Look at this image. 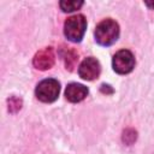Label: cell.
<instances>
[{
	"instance_id": "13",
	"label": "cell",
	"mask_w": 154,
	"mask_h": 154,
	"mask_svg": "<svg viewBox=\"0 0 154 154\" xmlns=\"http://www.w3.org/2000/svg\"><path fill=\"white\" fill-rule=\"evenodd\" d=\"M146 5L148 7H150V8H154V2H146Z\"/></svg>"
},
{
	"instance_id": "8",
	"label": "cell",
	"mask_w": 154,
	"mask_h": 154,
	"mask_svg": "<svg viewBox=\"0 0 154 154\" xmlns=\"http://www.w3.org/2000/svg\"><path fill=\"white\" fill-rule=\"evenodd\" d=\"M60 55L63 57V60L65 63L66 69H69V71H72L77 60H78V53L72 47L63 46V48L60 49Z\"/></svg>"
},
{
	"instance_id": "11",
	"label": "cell",
	"mask_w": 154,
	"mask_h": 154,
	"mask_svg": "<svg viewBox=\"0 0 154 154\" xmlns=\"http://www.w3.org/2000/svg\"><path fill=\"white\" fill-rule=\"evenodd\" d=\"M22 108V100L17 96H12L8 99V111L12 113H16Z\"/></svg>"
},
{
	"instance_id": "2",
	"label": "cell",
	"mask_w": 154,
	"mask_h": 154,
	"mask_svg": "<svg viewBox=\"0 0 154 154\" xmlns=\"http://www.w3.org/2000/svg\"><path fill=\"white\" fill-rule=\"evenodd\" d=\"M87 30V19L83 14L69 17L64 23V35L72 42H81Z\"/></svg>"
},
{
	"instance_id": "9",
	"label": "cell",
	"mask_w": 154,
	"mask_h": 154,
	"mask_svg": "<svg viewBox=\"0 0 154 154\" xmlns=\"http://www.w3.org/2000/svg\"><path fill=\"white\" fill-rule=\"evenodd\" d=\"M59 6L64 12H73L83 6V1H81V0H63L59 2Z\"/></svg>"
},
{
	"instance_id": "1",
	"label": "cell",
	"mask_w": 154,
	"mask_h": 154,
	"mask_svg": "<svg viewBox=\"0 0 154 154\" xmlns=\"http://www.w3.org/2000/svg\"><path fill=\"white\" fill-rule=\"evenodd\" d=\"M95 41L103 47L112 46L119 37V25L112 18L103 19L100 22L94 31Z\"/></svg>"
},
{
	"instance_id": "6",
	"label": "cell",
	"mask_w": 154,
	"mask_h": 154,
	"mask_svg": "<svg viewBox=\"0 0 154 154\" xmlns=\"http://www.w3.org/2000/svg\"><path fill=\"white\" fill-rule=\"evenodd\" d=\"M54 61H55V55L52 47L42 48L32 58V65L35 66V69L41 71L51 69L54 65Z\"/></svg>"
},
{
	"instance_id": "3",
	"label": "cell",
	"mask_w": 154,
	"mask_h": 154,
	"mask_svg": "<svg viewBox=\"0 0 154 154\" xmlns=\"http://www.w3.org/2000/svg\"><path fill=\"white\" fill-rule=\"evenodd\" d=\"M59 93H60V83L54 78H46L41 81L35 89L36 97L46 103L54 102L58 99Z\"/></svg>"
},
{
	"instance_id": "7",
	"label": "cell",
	"mask_w": 154,
	"mask_h": 154,
	"mask_svg": "<svg viewBox=\"0 0 154 154\" xmlns=\"http://www.w3.org/2000/svg\"><path fill=\"white\" fill-rule=\"evenodd\" d=\"M89 90L85 85L81 84V83H70L67 84L66 89H65V97L67 101L70 102H81L82 100H84L88 95Z\"/></svg>"
},
{
	"instance_id": "12",
	"label": "cell",
	"mask_w": 154,
	"mask_h": 154,
	"mask_svg": "<svg viewBox=\"0 0 154 154\" xmlns=\"http://www.w3.org/2000/svg\"><path fill=\"white\" fill-rule=\"evenodd\" d=\"M100 90L103 94H112L113 93V88L111 85H108V84H102L101 88H100Z\"/></svg>"
},
{
	"instance_id": "5",
	"label": "cell",
	"mask_w": 154,
	"mask_h": 154,
	"mask_svg": "<svg viewBox=\"0 0 154 154\" xmlns=\"http://www.w3.org/2000/svg\"><path fill=\"white\" fill-rule=\"evenodd\" d=\"M101 72V65L99 63L97 59L93 58V57H88L85 58L79 67H78V75L81 78L85 79V81H94L100 76Z\"/></svg>"
},
{
	"instance_id": "10",
	"label": "cell",
	"mask_w": 154,
	"mask_h": 154,
	"mask_svg": "<svg viewBox=\"0 0 154 154\" xmlns=\"http://www.w3.org/2000/svg\"><path fill=\"white\" fill-rule=\"evenodd\" d=\"M123 142L126 144H132L137 138V132L134 129H126L123 132Z\"/></svg>"
},
{
	"instance_id": "4",
	"label": "cell",
	"mask_w": 154,
	"mask_h": 154,
	"mask_svg": "<svg viewBox=\"0 0 154 154\" xmlns=\"http://www.w3.org/2000/svg\"><path fill=\"white\" fill-rule=\"evenodd\" d=\"M113 70L119 75L130 73L135 67V57L129 49L118 51L112 59Z\"/></svg>"
}]
</instances>
